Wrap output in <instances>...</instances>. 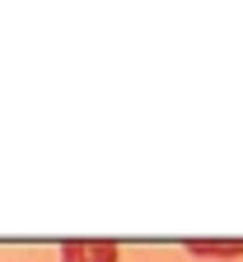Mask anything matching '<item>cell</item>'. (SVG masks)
I'll list each match as a JSON object with an SVG mask.
<instances>
[{"instance_id": "obj_1", "label": "cell", "mask_w": 243, "mask_h": 262, "mask_svg": "<svg viewBox=\"0 0 243 262\" xmlns=\"http://www.w3.org/2000/svg\"><path fill=\"white\" fill-rule=\"evenodd\" d=\"M187 253H196V257H238L243 244H238V239H234V244H220V239H192Z\"/></svg>"}, {"instance_id": "obj_2", "label": "cell", "mask_w": 243, "mask_h": 262, "mask_svg": "<svg viewBox=\"0 0 243 262\" xmlns=\"http://www.w3.org/2000/svg\"><path fill=\"white\" fill-rule=\"evenodd\" d=\"M84 262H117L113 239H84Z\"/></svg>"}, {"instance_id": "obj_3", "label": "cell", "mask_w": 243, "mask_h": 262, "mask_svg": "<svg viewBox=\"0 0 243 262\" xmlns=\"http://www.w3.org/2000/svg\"><path fill=\"white\" fill-rule=\"evenodd\" d=\"M61 262H84V239H65L61 244Z\"/></svg>"}]
</instances>
